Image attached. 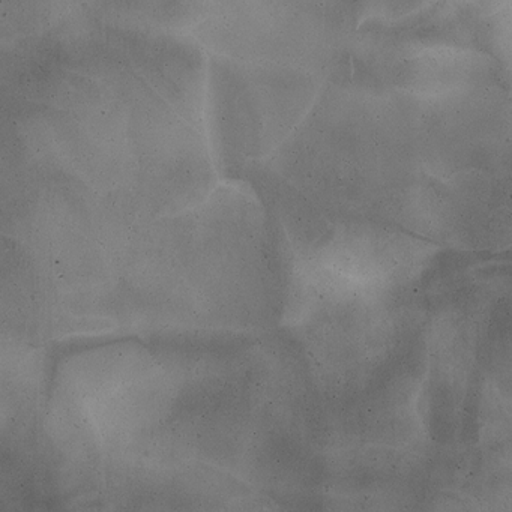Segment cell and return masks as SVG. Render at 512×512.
Listing matches in <instances>:
<instances>
[{
  "label": "cell",
  "instance_id": "6da1fadb",
  "mask_svg": "<svg viewBox=\"0 0 512 512\" xmlns=\"http://www.w3.org/2000/svg\"><path fill=\"white\" fill-rule=\"evenodd\" d=\"M472 14H466L461 8L439 7L428 10L425 14L392 23L389 26L380 25L377 31L391 38H401L403 41L427 40V41H461L470 40L472 29H461V26H472Z\"/></svg>",
  "mask_w": 512,
  "mask_h": 512
}]
</instances>
